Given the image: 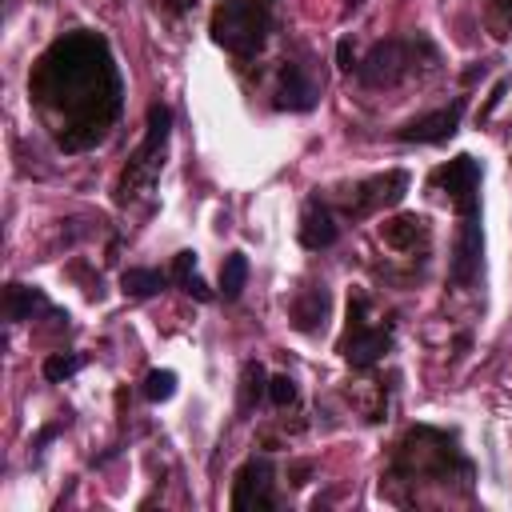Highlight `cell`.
Masks as SVG:
<instances>
[{"instance_id":"obj_1","label":"cell","mask_w":512,"mask_h":512,"mask_svg":"<svg viewBox=\"0 0 512 512\" xmlns=\"http://www.w3.org/2000/svg\"><path fill=\"white\" fill-rule=\"evenodd\" d=\"M32 96L52 120L60 148L80 152L104 140L108 124L120 112V76L108 44L88 32L56 40L32 72Z\"/></svg>"},{"instance_id":"obj_2","label":"cell","mask_w":512,"mask_h":512,"mask_svg":"<svg viewBox=\"0 0 512 512\" xmlns=\"http://www.w3.org/2000/svg\"><path fill=\"white\" fill-rule=\"evenodd\" d=\"M268 24H272V0H224L216 12H212V40L236 56H252L264 36H268Z\"/></svg>"},{"instance_id":"obj_3","label":"cell","mask_w":512,"mask_h":512,"mask_svg":"<svg viewBox=\"0 0 512 512\" xmlns=\"http://www.w3.org/2000/svg\"><path fill=\"white\" fill-rule=\"evenodd\" d=\"M168 124H172V112H168L164 104H152V108H148V136H144V144L136 148L128 172H124V180H120V200H128L140 184H152V172L160 168V160H152V156H160V148H164V140H168Z\"/></svg>"},{"instance_id":"obj_4","label":"cell","mask_w":512,"mask_h":512,"mask_svg":"<svg viewBox=\"0 0 512 512\" xmlns=\"http://www.w3.org/2000/svg\"><path fill=\"white\" fill-rule=\"evenodd\" d=\"M412 52H416L412 40H384V44H376L364 56V64H356L360 84H368V88H392L396 80H404L412 72Z\"/></svg>"},{"instance_id":"obj_5","label":"cell","mask_w":512,"mask_h":512,"mask_svg":"<svg viewBox=\"0 0 512 512\" xmlns=\"http://www.w3.org/2000/svg\"><path fill=\"white\" fill-rule=\"evenodd\" d=\"M436 184L452 196L456 212L460 216H476L480 212V200H476V188H480V164L472 156H456L448 160L440 172H436Z\"/></svg>"},{"instance_id":"obj_6","label":"cell","mask_w":512,"mask_h":512,"mask_svg":"<svg viewBox=\"0 0 512 512\" xmlns=\"http://www.w3.org/2000/svg\"><path fill=\"white\" fill-rule=\"evenodd\" d=\"M460 116H464V96H456L448 108H436L428 116L408 120L404 128H396V140H408V144H440V140H448L460 128Z\"/></svg>"},{"instance_id":"obj_7","label":"cell","mask_w":512,"mask_h":512,"mask_svg":"<svg viewBox=\"0 0 512 512\" xmlns=\"http://www.w3.org/2000/svg\"><path fill=\"white\" fill-rule=\"evenodd\" d=\"M480 256H484L480 212H476V216H460V236H456V252H452V280H456L460 288L476 280V272H480Z\"/></svg>"},{"instance_id":"obj_8","label":"cell","mask_w":512,"mask_h":512,"mask_svg":"<svg viewBox=\"0 0 512 512\" xmlns=\"http://www.w3.org/2000/svg\"><path fill=\"white\" fill-rule=\"evenodd\" d=\"M272 464L260 456H252L240 472H236V488H232V508H272Z\"/></svg>"},{"instance_id":"obj_9","label":"cell","mask_w":512,"mask_h":512,"mask_svg":"<svg viewBox=\"0 0 512 512\" xmlns=\"http://www.w3.org/2000/svg\"><path fill=\"white\" fill-rule=\"evenodd\" d=\"M360 308H364V300H356V316H352L356 324H352L348 344H344V356H348L352 368H368V364H376V360L388 352V332H380V328H364Z\"/></svg>"},{"instance_id":"obj_10","label":"cell","mask_w":512,"mask_h":512,"mask_svg":"<svg viewBox=\"0 0 512 512\" xmlns=\"http://www.w3.org/2000/svg\"><path fill=\"white\" fill-rule=\"evenodd\" d=\"M316 96H320V88H316V80L304 72V64H284L276 104L288 108V112H308V108H316Z\"/></svg>"},{"instance_id":"obj_11","label":"cell","mask_w":512,"mask_h":512,"mask_svg":"<svg viewBox=\"0 0 512 512\" xmlns=\"http://www.w3.org/2000/svg\"><path fill=\"white\" fill-rule=\"evenodd\" d=\"M336 236H340V228H336L332 212L320 208V204H308V212H304V220H300V244L312 248V252H320V248H332Z\"/></svg>"},{"instance_id":"obj_12","label":"cell","mask_w":512,"mask_h":512,"mask_svg":"<svg viewBox=\"0 0 512 512\" xmlns=\"http://www.w3.org/2000/svg\"><path fill=\"white\" fill-rule=\"evenodd\" d=\"M324 316H328V292L324 288H304L292 304V320L300 332H316L324 328Z\"/></svg>"},{"instance_id":"obj_13","label":"cell","mask_w":512,"mask_h":512,"mask_svg":"<svg viewBox=\"0 0 512 512\" xmlns=\"http://www.w3.org/2000/svg\"><path fill=\"white\" fill-rule=\"evenodd\" d=\"M44 308H48V300H44L40 288L8 284V292H4V312H8V320H28L32 312H44Z\"/></svg>"},{"instance_id":"obj_14","label":"cell","mask_w":512,"mask_h":512,"mask_svg":"<svg viewBox=\"0 0 512 512\" xmlns=\"http://www.w3.org/2000/svg\"><path fill=\"white\" fill-rule=\"evenodd\" d=\"M384 244H392V248H404V252H412L424 236H428V228H424V220L420 216H396V220H388L384 224Z\"/></svg>"},{"instance_id":"obj_15","label":"cell","mask_w":512,"mask_h":512,"mask_svg":"<svg viewBox=\"0 0 512 512\" xmlns=\"http://www.w3.org/2000/svg\"><path fill=\"white\" fill-rule=\"evenodd\" d=\"M164 284H168V276L160 268H128L120 276V288L128 296H156V292H164Z\"/></svg>"},{"instance_id":"obj_16","label":"cell","mask_w":512,"mask_h":512,"mask_svg":"<svg viewBox=\"0 0 512 512\" xmlns=\"http://www.w3.org/2000/svg\"><path fill=\"white\" fill-rule=\"evenodd\" d=\"M244 280H248V256L244 252H228L224 264H220V292H224V300H236L244 292Z\"/></svg>"},{"instance_id":"obj_17","label":"cell","mask_w":512,"mask_h":512,"mask_svg":"<svg viewBox=\"0 0 512 512\" xmlns=\"http://www.w3.org/2000/svg\"><path fill=\"white\" fill-rule=\"evenodd\" d=\"M172 392H176V372L156 368V372H148V376H144V396H148V400H156V404H160V400H168Z\"/></svg>"},{"instance_id":"obj_18","label":"cell","mask_w":512,"mask_h":512,"mask_svg":"<svg viewBox=\"0 0 512 512\" xmlns=\"http://www.w3.org/2000/svg\"><path fill=\"white\" fill-rule=\"evenodd\" d=\"M80 372V356H48L44 360V380H52V384H64L68 376H76Z\"/></svg>"},{"instance_id":"obj_19","label":"cell","mask_w":512,"mask_h":512,"mask_svg":"<svg viewBox=\"0 0 512 512\" xmlns=\"http://www.w3.org/2000/svg\"><path fill=\"white\" fill-rule=\"evenodd\" d=\"M292 396H296V384H292V376H272L268 380V400L272 404H292Z\"/></svg>"},{"instance_id":"obj_20","label":"cell","mask_w":512,"mask_h":512,"mask_svg":"<svg viewBox=\"0 0 512 512\" xmlns=\"http://www.w3.org/2000/svg\"><path fill=\"white\" fill-rule=\"evenodd\" d=\"M260 392H268V388H264V368H260V364H248V368H244V408H248L252 396H260Z\"/></svg>"},{"instance_id":"obj_21","label":"cell","mask_w":512,"mask_h":512,"mask_svg":"<svg viewBox=\"0 0 512 512\" xmlns=\"http://www.w3.org/2000/svg\"><path fill=\"white\" fill-rule=\"evenodd\" d=\"M180 288L188 292V296H196V300H212V292H208V284L196 276V272H188V276H180Z\"/></svg>"},{"instance_id":"obj_22","label":"cell","mask_w":512,"mask_h":512,"mask_svg":"<svg viewBox=\"0 0 512 512\" xmlns=\"http://www.w3.org/2000/svg\"><path fill=\"white\" fill-rule=\"evenodd\" d=\"M336 64H340L344 72H352V68H356V52H352V40H340V44H336Z\"/></svg>"},{"instance_id":"obj_23","label":"cell","mask_w":512,"mask_h":512,"mask_svg":"<svg viewBox=\"0 0 512 512\" xmlns=\"http://www.w3.org/2000/svg\"><path fill=\"white\" fill-rule=\"evenodd\" d=\"M188 272H196V252H180V256H176V268H172V276L180 280V276H188Z\"/></svg>"},{"instance_id":"obj_24","label":"cell","mask_w":512,"mask_h":512,"mask_svg":"<svg viewBox=\"0 0 512 512\" xmlns=\"http://www.w3.org/2000/svg\"><path fill=\"white\" fill-rule=\"evenodd\" d=\"M160 4H164V8H172V12H184L192 0H160Z\"/></svg>"},{"instance_id":"obj_25","label":"cell","mask_w":512,"mask_h":512,"mask_svg":"<svg viewBox=\"0 0 512 512\" xmlns=\"http://www.w3.org/2000/svg\"><path fill=\"white\" fill-rule=\"evenodd\" d=\"M500 8H508V12H512V0H500Z\"/></svg>"}]
</instances>
